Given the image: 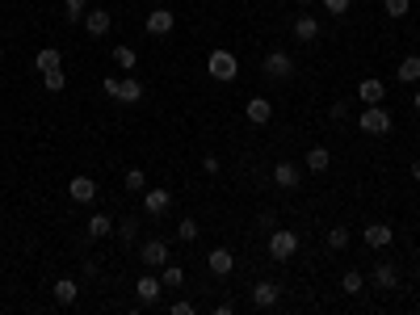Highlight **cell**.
Segmentation results:
<instances>
[{
  "label": "cell",
  "mask_w": 420,
  "mask_h": 315,
  "mask_svg": "<svg viewBox=\"0 0 420 315\" xmlns=\"http://www.w3.org/2000/svg\"><path fill=\"white\" fill-rule=\"evenodd\" d=\"M206 72H210V80L227 84V80H236V76H240V59L231 55L227 46H215V50H210V59H206Z\"/></svg>",
  "instance_id": "cell-1"
},
{
  "label": "cell",
  "mask_w": 420,
  "mask_h": 315,
  "mask_svg": "<svg viewBox=\"0 0 420 315\" xmlns=\"http://www.w3.org/2000/svg\"><path fill=\"white\" fill-rule=\"evenodd\" d=\"M357 126L365 131V135H391V114L383 110V105H365V110L357 114Z\"/></svg>",
  "instance_id": "cell-2"
},
{
  "label": "cell",
  "mask_w": 420,
  "mask_h": 315,
  "mask_svg": "<svg viewBox=\"0 0 420 315\" xmlns=\"http://www.w3.org/2000/svg\"><path fill=\"white\" fill-rule=\"evenodd\" d=\"M294 252H298V236L290 227H274L269 231V256L274 260H290Z\"/></svg>",
  "instance_id": "cell-3"
},
{
  "label": "cell",
  "mask_w": 420,
  "mask_h": 315,
  "mask_svg": "<svg viewBox=\"0 0 420 315\" xmlns=\"http://www.w3.org/2000/svg\"><path fill=\"white\" fill-rule=\"evenodd\" d=\"M143 30H147L151 38H164V34H173V30H177V13H173V9H164V5H155V9L147 13Z\"/></svg>",
  "instance_id": "cell-4"
},
{
  "label": "cell",
  "mask_w": 420,
  "mask_h": 315,
  "mask_svg": "<svg viewBox=\"0 0 420 315\" xmlns=\"http://www.w3.org/2000/svg\"><path fill=\"white\" fill-rule=\"evenodd\" d=\"M260 72H265L269 80H290L294 76V59L286 55V50H269V55L260 59Z\"/></svg>",
  "instance_id": "cell-5"
},
{
  "label": "cell",
  "mask_w": 420,
  "mask_h": 315,
  "mask_svg": "<svg viewBox=\"0 0 420 315\" xmlns=\"http://www.w3.org/2000/svg\"><path fill=\"white\" fill-rule=\"evenodd\" d=\"M68 198H72L76 206H93V202H97V181H93V177H72V181H68Z\"/></svg>",
  "instance_id": "cell-6"
},
{
  "label": "cell",
  "mask_w": 420,
  "mask_h": 315,
  "mask_svg": "<svg viewBox=\"0 0 420 315\" xmlns=\"http://www.w3.org/2000/svg\"><path fill=\"white\" fill-rule=\"evenodd\" d=\"M169 206H173V193L169 189H143V210H147L151 219L169 215Z\"/></svg>",
  "instance_id": "cell-7"
},
{
  "label": "cell",
  "mask_w": 420,
  "mask_h": 315,
  "mask_svg": "<svg viewBox=\"0 0 420 315\" xmlns=\"http://www.w3.org/2000/svg\"><path fill=\"white\" fill-rule=\"evenodd\" d=\"M110 26H114L110 9H88L84 13V34L88 38H105V34H110Z\"/></svg>",
  "instance_id": "cell-8"
},
{
  "label": "cell",
  "mask_w": 420,
  "mask_h": 315,
  "mask_svg": "<svg viewBox=\"0 0 420 315\" xmlns=\"http://www.w3.org/2000/svg\"><path fill=\"white\" fill-rule=\"evenodd\" d=\"M139 256H143V265L160 269V265H169V244H164V240H143Z\"/></svg>",
  "instance_id": "cell-9"
},
{
  "label": "cell",
  "mask_w": 420,
  "mask_h": 315,
  "mask_svg": "<svg viewBox=\"0 0 420 315\" xmlns=\"http://www.w3.org/2000/svg\"><path fill=\"white\" fill-rule=\"evenodd\" d=\"M160 290H164V282L155 278V274H143V278L135 282V294H139V303H143V307H151V303H160Z\"/></svg>",
  "instance_id": "cell-10"
},
{
  "label": "cell",
  "mask_w": 420,
  "mask_h": 315,
  "mask_svg": "<svg viewBox=\"0 0 420 315\" xmlns=\"http://www.w3.org/2000/svg\"><path fill=\"white\" fill-rule=\"evenodd\" d=\"M206 269L215 274V278H227V274L236 269V256H231L227 248H210V256H206Z\"/></svg>",
  "instance_id": "cell-11"
},
{
  "label": "cell",
  "mask_w": 420,
  "mask_h": 315,
  "mask_svg": "<svg viewBox=\"0 0 420 315\" xmlns=\"http://www.w3.org/2000/svg\"><path fill=\"white\" fill-rule=\"evenodd\" d=\"M278 298H282V286H278V282H256V286H252V307H260V311H265V307H278Z\"/></svg>",
  "instance_id": "cell-12"
},
{
  "label": "cell",
  "mask_w": 420,
  "mask_h": 315,
  "mask_svg": "<svg viewBox=\"0 0 420 315\" xmlns=\"http://www.w3.org/2000/svg\"><path fill=\"white\" fill-rule=\"evenodd\" d=\"M244 118H248L252 126H265V122L274 118V105H269L265 97H252V101L244 105Z\"/></svg>",
  "instance_id": "cell-13"
},
{
  "label": "cell",
  "mask_w": 420,
  "mask_h": 315,
  "mask_svg": "<svg viewBox=\"0 0 420 315\" xmlns=\"http://www.w3.org/2000/svg\"><path fill=\"white\" fill-rule=\"evenodd\" d=\"M50 294H55V303H59V307H72V303L80 298V282H76V278H55Z\"/></svg>",
  "instance_id": "cell-14"
},
{
  "label": "cell",
  "mask_w": 420,
  "mask_h": 315,
  "mask_svg": "<svg viewBox=\"0 0 420 315\" xmlns=\"http://www.w3.org/2000/svg\"><path fill=\"white\" fill-rule=\"evenodd\" d=\"M357 97H361L365 105H383L387 84H383V80H361V84H357Z\"/></svg>",
  "instance_id": "cell-15"
},
{
  "label": "cell",
  "mask_w": 420,
  "mask_h": 315,
  "mask_svg": "<svg viewBox=\"0 0 420 315\" xmlns=\"http://www.w3.org/2000/svg\"><path fill=\"white\" fill-rule=\"evenodd\" d=\"M370 282H374L379 290H395V286H399V274H395V265H387V260H383V265H374Z\"/></svg>",
  "instance_id": "cell-16"
},
{
  "label": "cell",
  "mask_w": 420,
  "mask_h": 315,
  "mask_svg": "<svg viewBox=\"0 0 420 315\" xmlns=\"http://www.w3.org/2000/svg\"><path fill=\"white\" fill-rule=\"evenodd\" d=\"M307 169L311 173H328L332 169V151L328 147H307Z\"/></svg>",
  "instance_id": "cell-17"
},
{
  "label": "cell",
  "mask_w": 420,
  "mask_h": 315,
  "mask_svg": "<svg viewBox=\"0 0 420 315\" xmlns=\"http://www.w3.org/2000/svg\"><path fill=\"white\" fill-rule=\"evenodd\" d=\"M118 101H126V105L143 101V80H135V76H122V80H118Z\"/></svg>",
  "instance_id": "cell-18"
},
{
  "label": "cell",
  "mask_w": 420,
  "mask_h": 315,
  "mask_svg": "<svg viewBox=\"0 0 420 315\" xmlns=\"http://www.w3.org/2000/svg\"><path fill=\"white\" fill-rule=\"evenodd\" d=\"M34 68H38V76H42V72H50V68H64V55H59L55 46H42L38 55H34Z\"/></svg>",
  "instance_id": "cell-19"
},
{
  "label": "cell",
  "mask_w": 420,
  "mask_h": 315,
  "mask_svg": "<svg viewBox=\"0 0 420 315\" xmlns=\"http://www.w3.org/2000/svg\"><path fill=\"white\" fill-rule=\"evenodd\" d=\"M294 38H298V42H315V38H320V21H315L311 13H303V17L294 21Z\"/></svg>",
  "instance_id": "cell-20"
},
{
  "label": "cell",
  "mask_w": 420,
  "mask_h": 315,
  "mask_svg": "<svg viewBox=\"0 0 420 315\" xmlns=\"http://www.w3.org/2000/svg\"><path fill=\"white\" fill-rule=\"evenodd\" d=\"M391 227L387 223H370V227H365V244H370V248H391Z\"/></svg>",
  "instance_id": "cell-21"
},
{
  "label": "cell",
  "mask_w": 420,
  "mask_h": 315,
  "mask_svg": "<svg viewBox=\"0 0 420 315\" xmlns=\"http://www.w3.org/2000/svg\"><path fill=\"white\" fill-rule=\"evenodd\" d=\"M274 181H278V189H294V185H298V169H294L290 160H278V169H274Z\"/></svg>",
  "instance_id": "cell-22"
},
{
  "label": "cell",
  "mask_w": 420,
  "mask_h": 315,
  "mask_svg": "<svg viewBox=\"0 0 420 315\" xmlns=\"http://www.w3.org/2000/svg\"><path fill=\"white\" fill-rule=\"evenodd\" d=\"M395 80H403V84H416V80H420V55H408V59H399V72H395Z\"/></svg>",
  "instance_id": "cell-23"
},
{
  "label": "cell",
  "mask_w": 420,
  "mask_h": 315,
  "mask_svg": "<svg viewBox=\"0 0 420 315\" xmlns=\"http://www.w3.org/2000/svg\"><path fill=\"white\" fill-rule=\"evenodd\" d=\"M110 231H114V219L110 215H93L88 219V240H105Z\"/></svg>",
  "instance_id": "cell-24"
},
{
  "label": "cell",
  "mask_w": 420,
  "mask_h": 315,
  "mask_svg": "<svg viewBox=\"0 0 420 315\" xmlns=\"http://www.w3.org/2000/svg\"><path fill=\"white\" fill-rule=\"evenodd\" d=\"M42 88H46V93H64V88H68L64 68H50V72H42Z\"/></svg>",
  "instance_id": "cell-25"
},
{
  "label": "cell",
  "mask_w": 420,
  "mask_h": 315,
  "mask_svg": "<svg viewBox=\"0 0 420 315\" xmlns=\"http://www.w3.org/2000/svg\"><path fill=\"white\" fill-rule=\"evenodd\" d=\"M84 13H88V0H64V21L68 26L84 21Z\"/></svg>",
  "instance_id": "cell-26"
},
{
  "label": "cell",
  "mask_w": 420,
  "mask_h": 315,
  "mask_svg": "<svg viewBox=\"0 0 420 315\" xmlns=\"http://www.w3.org/2000/svg\"><path fill=\"white\" fill-rule=\"evenodd\" d=\"M160 282H164V286H185V269L169 260V265H160Z\"/></svg>",
  "instance_id": "cell-27"
},
{
  "label": "cell",
  "mask_w": 420,
  "mask_h": 315,
  "mask_svg": "<svg viewBox=\"0 0 420 315\" xmlns=\"http://www.w3.org/2000/svg\"><path fill=\"white\" fill-rule=\"evenodd\" d=\"M114 64H118L122 72H131V68L139 64V55H135V46H114Z\"/></svg>",
  "instance_id": "cell-28"
},
{
  "label": "cell",
  "mask_w": 420,
  "mask_h": 315,
  "mask_svg": "<svg viewBox=\"0 0 420 315\" xmlns=\"http://www.w3.org/2000/svg\"><path fill=\"white\" fill-rule=\"evenodd\" d=\"M383 13L399 21V17H408V13H412V0H383Z\"/></svg>",
  "instance_id": "cell-29"
},
{
  "label": "cell",
  "mask_w": 420,
  "mask_h": 315,
  "mask_svg": "<svg viewBox=\"0 0 420 315\" xmlns=\"http://www.w3.org/2000/svg\"><path fill=\"white\" fill-rule=\"evenodd\" d=\"M122 185H126L131 193H143V189H147V177H143V169H126V177H122Z\"/></svg>",
  "instance_id": "cell-30"
},
{
  "label": "cell",
  "mask_w": 420,
  "mask_h": 315,
  "mask_svg": "<svg viewBox=\"0 0 420 315\" xmlns=\"http://www.w3.org/2000/svg\"><path fill=\"white\" fill-rule=\"evenodd\" d=\"M361 286H365V278H361L357 269H345V278H341V290H345V294H361Z\"/></svg>",
  "instance_id": "cell-31"
},
{
  "label": "cell",
  "mask_w": 420,
  "mask_h": 315,
  "mask_svg": "<svg viewBox=\"0 0 420 315\" xmlns=\"http://www.w3.org/2000/svg\"><path fill=\"white\" fill-rule=\"evenodd\" d=\"M177 236H181L185 244H193V240H198V219H181V223H177Z\"/></svg>",
  "instance_id": "cell-32"
},
{
  "label": "cell",
  "mask_w": 420,
  "mask_h": 315,
  "mask_svg": "<svg viewBox=\"0 0 420 315\" xmlns=\"http://www.w3.org/2000/svg\"><path fill=\"white\" fill-rule=\"evenodd\" d=\"M328 248H349V227H332L328 231Z\"/></svg>",
  "instance_id": "cell-33"
},
{
  "label": "cell",
  "mask_w": 420,
  "mask_h": 315,
  "mask_svg": "<svg viewBox=\"0 0 420 315\" xmlns=\"http://www.w3.org/2000/svg\"><path fill=\"white\" fill-rule=\"evenodd\" d=\"M118 236H122L126 244H135V236H139V223H135V219H122V223H118Z\"/></svg>",
  "instance_id": "cell-34"
},
{
  "label": "cell",
  "mask_w": 420,
  "mask_h": 315,
  "mask_svg": "<svg viewBox=\"0 0 420 315\" xmlns=\"http://www.w3.org/2000/svg\"><path fill=\"white\" fill-rule=\"evenodd\" d=\"M349 5H353V0H324V9H328L332 17H345V13H349Z\"/></svg>",
  "instance_id": "cell-35"
},
{
  "label": "cell",
  "mask_w": 420,
  "mask_h": 315,
  "mask_svg": "<svg viewBox=\"0 0 420 315\" xmlns=\"http://www.w3.org/2000/svg\"><path fill=\"white\" fill-rule=\"evenodd\" d=\"M169 315H193V303H189V298H177V303L169 307Z\"/></svg>",
  "instance_id": "cell-36"
},
{
  "label": "cell",
  "mask_w": 420,
  "mask_h": 315,
  "mask_svg": "<svg viewBox=\"0 0 420 315\" xmlns=\"http://www.w3.org/2000/svg\"><path fill=\"white\" fill-rule=\"evenodd\" d=\"M223 164H219V155H202V173H210V177H215Z\"/></svg>",
  "instance_id": "cell-37"
},
{
  "label": "cell",
  "mask_w": 420,
  "mask_h": 315,
  "mask_svg": "<svg viewBox=\"0 0 420 315\" xmlns=\"http://www.w3.org/2000/svg\"><path fill=\"white\" fill-rule=\"evenodd\" d=\"M101 93H105V97H114V101H118V80H101Z\"/></svg>",
  "instance_id": "cell-38"
},
{
  "label": "cell",
  "mask_w": 420,
  "mask_h": 315,
  "mask_svg": "<svg viewBox=\"0 0 420 315\" xmlns=\"http://www.w3.org/2000/svg\"><path fill=\"white\" fill-rule=\"evenodd\" d=\"M412 181H420V160H412Z\"/></svg>",
  "instance_id": "cell-39"
},
{
  "label": "cell",
  "mask_w": 420,
  "mask_h": 315,
  "mask_svg": "<svg viewBox=\"0 0 420 315\" xmlns=\"http://www.w3.org/2000/svg\"><path fill=\"white\" fill-rule=\"evenodd\" d=\"M412 105H416V114H420V88H416V97H412Z\"/></svg>",
  "instance_id": "cell-40"
},
{
  "label": "cell",
  "mask_w": 420,
  "mask_h": 315,
  "mask_svg": "<svg viewBox=\"0 0 420 315\" xmlns=\"http://www.w3.org/2000/svg\"><path fill=\"white\" fill-rule=\"evenodd\" d=\"M416 282H420V265H416Z\"/></svg>",
  "instance_id": "cell-41"
},
{
  "label": "cell",
  "mask_w": 420,
  "mask_h": 315,
  "mask_svg": "<svg viewBox=\"0 0 420 315\" xmlns=\"http://www.w3.org/2000/svg\"><path fill=\"white\" fill-rule=\"evenodd\" d=\"M151 5H164V0H151Z\"/></svg>",
  "instance_id": "cell-42"
},
{
  "label": "cell",
  "mask_w": 420,
  "mask_h": 315,
  "mask_svg": "<svg viewBox=\"0 0 420 315\" xmlns=\"http://www.w3.org/2000/svg\"><path fill=\"white\" fill-rule=\"evenodd\" d=\"M298 5H311V0H298Z\"/></svg>",
  "instance_id": "cell-43"
}]
</instances>
